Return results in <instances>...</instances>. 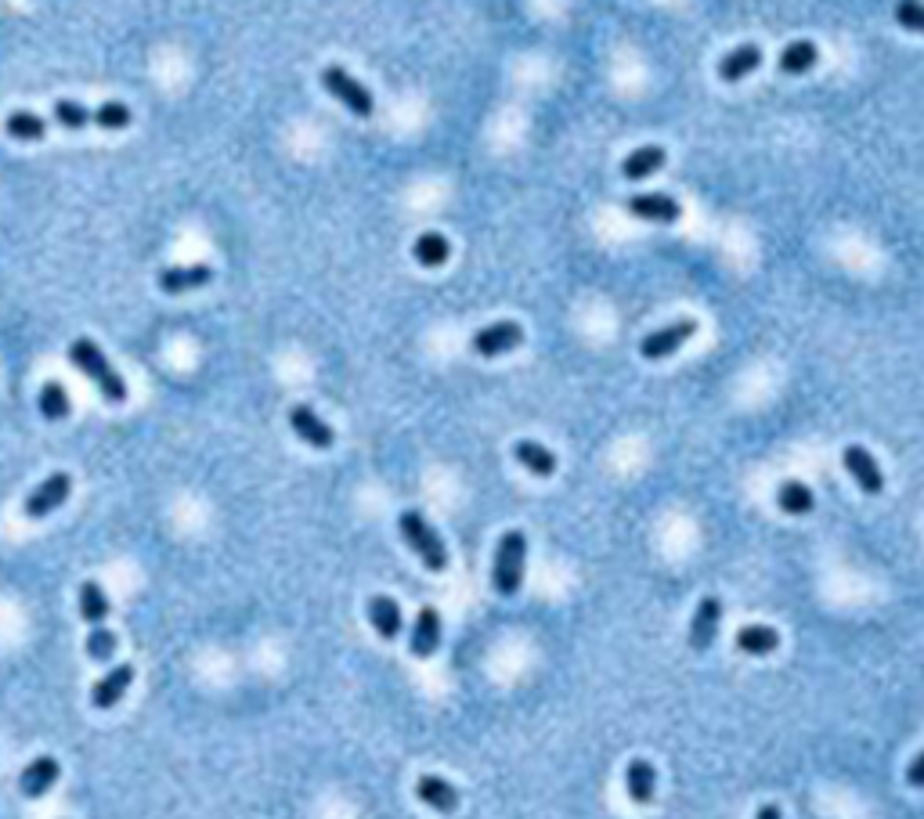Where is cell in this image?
<instances>
[{"label": "cell", "instance_id": "5bb4252c", "mask_svg": "<svg viewBox=\"0 0 924 819\" xmlns=\"http://www.w3.org/2000/svg\"><path fill=\"white\" fill-rule=\"evenodd\" d=\"M58 773H62V765H58L51 755L33 758V762H29L26 769H22V776H19L22 794H26V798H44V794L58 783Z\"/></svg>", "mask_w": 924, "mask_h": 819}, {"label": "cell", "instance_id": "836d02e7", "mask_svg": "<svg viewBox=\"0 0 924 819\" xmlns=\"http://www.w3.org/2000/svg\"><path fill=\"white\" fill-rule=\"evenodd\" d=\"M755 819H784V816H780V805H762Z\"/></svg>", "mask_w": 924, "mask_h": 819}, {"label": "cell", "instance_id": "277c9868", "mask_svg": "<svg viewBox=\"0 0 924 819\" xmlns=\"http://www.w3.org/2000/svg\"><path fill=\"white\" fill-rule=\"evenodd\" d=\"M322 87L333 94V98H340V102L347 105L354 116H361V120H369L372 112H376L369 87H361V83L354 80L347 69H340V65H329V69H325V73H322Z\"/></svg>", "mask_w": 924, "mask_h": 819}, {"label": "cell", "instance_id": "6da1fadb", "mask_svg": "<svg viewBox=\"0 0 924 819\" xmlns=\"http://www.w3.org/2000/svg\"><path fill=\"white\" fill-rule=\"evenodd\" d=\"M69 361H73L76 369L91 379L94 387H98V394H102L109 405H123V401H127V383H123L120 372L112 369L109 358H105L102 347H98L94 340L80 336V340L69 343Z\"/></svg>", "mask_w": 924, "mask_h": 819}, {"label": "cell", "instance_id": "83f0119b", "mask_svg": "<svg viewBox=\"0 0 924 819\" xmlns=\"http://www.w3.org/2000/svg\"><path fill=\"white\" fill-rule=\"evenodd\" d=\"M4 127H8L11 138H19V141H40L47 134V120H44V116H37V112H26V109L11 112Z\"/></svg>", "mask_w": 924, "mask_h": 819}, {"label": "cell", "instance_id": "4dcf8cb0", "mask_svg": "<svg viewBox=\"0 0 924 819\" xmlns=\"http://www.w3.org/2000/svg\"><path fill=\"white\" fill-rule=\"evenodd\" d=\"M94 123L102 130H123L130 127V109L123 102H105L94 109Z\"/></svg>", "mask_w": 924, "mask_h": 819}, {"label": "cell", "instance_id": "ba28073f", "mask_svg": "<svg viewBox=\"0 0 924 819\" xmlns=\"http://www.w3.org/2000/svg\"><path fill=\"white\" fill-rule=\"evenodd\" d=\"M524 343V329L517 322H495L473 336V354L481 358H502L509 350H517Z\"/></svg>", "mask_w": 924, "mask_h": 819}, {"label": "cell", "instance_id": "d6986e66", "mask_svg": "<svg viewBox=\"0 0 924 819\" xmlns=\"http://www.w3.org/2000/svg\"><path fill=\"white\" fill-rule=\"evenodd\" d=\"M737 650L740 654H751V657H766V654H773L780 646V632L773 625H744L737 632Z\"/></svg>", "mask_w": 924, "mask_h": 819}, {"label": "cell", "instance_id": "f1b7e54d", "mask_svg": "<svg viewBox=\"0 0 924 819\" xmlns=\"http://www.w3.org/2000/svg\"><path fill=\"white\" fill-rule=\"evenodd\" d=\"M55 123L65 130H84L87 123H94V112H87L80 102L62 98V102H55Z\"/></svg>", "mask_w": 924, "mask_h": 819}, {"label": "cell", "instance_id": "8992f818", "mask_svg": "<svg viewBox=\"0 0 924 819\" xmlns=\"http://www.w3.org/2000/svg\"><path fill=\"white\" fill-rule=\"evenodd\" d=\"M69 491H73V477H69V473H51L44 484H37V488L26 495V516L29 520H40V516L55 513L65 498H69Z\"/></svg>", "mask_w": 924, "mask_h": 819}, {"label": "cell", "instance_id": "7a4b0ae2", "mask_svg": "<svg viewBox=\"0 0 924 819\" xmlns=\"http://www.w3.org/2000/svg\"><path fill=\"white\" fill-rule=\"evenodd\" d=\"M524 560H527V538L524 531H506L495 549V563H491V585L499 596H517L524 585Z\"/></svg>", "mask_w": 924, "mask_h": 819}, {"label": "cell", "instance_id": "e0dca14e", "mask_svg": "<svg viewBox=\"0 0 924 819\" xmlns=\"http://www.w3.org/2000/svg\"><path fill=\"white\" fill-rule=\"evenodd\" d=\"M625 791L636 805H650L657 794V769L647 758H632L629 769H625Z\"/></svg>", "mask_w": 924, "mask_h": 819}, {"label": "cell", "instance_id": "8fae6325", "mask_svg": "<svg viewBox=\"0 0 924 819\" xmlns=\"http://www.w3.org/2000/svg\"><path fill=\"white\" fill-rule=\"evenodd\" d=\"M289 426H293V433L300 437V441L311 444V448H318V451L333 448L336 444L333 426L322 423V419H318L307 405H293V412H289Z\"/></svg>", "mask_w": 924, "mask_h": 819}, {"label": "cell", "instance_id": "9a60e30c", "mask_svg": "<svg viewBox=\"0 0 924 819\" xmlns=\"http://www.w3.org/2000/svg\"><path fill=\"white\" fill-rule=\"evenodd\" d=\"M416 798L423 801L426 809L444 812V816L459 809V791H455L448 780H441V776H419V780H416Z\"/></svg>", "mask_w": 924, "mask_h": 819}, {"label": "cell", "instance_id": "2e32d148", "mask_svg": "<svg viewBox=\"0 0 924 819\" xmlns=\"http://www.w3.org/2000/svg\"><path fill=\"white\" fill-rule=\"evenodd\" d=\"M213 278V271L206 264H188V267H170V271H163L159 275V289L167 296H181V293H192V289L206 286Z\"/></svg>", "mask_w": 924, "mask_h": 819}, {"label": "cell", "instance_id": "5b68a950", "mask_svg": "<svg viewBox=\"0 0 924 819\" xmlns=\"http://www.w3.org/2000/svg\"><path fill=\"white\" fill-rule=\"evenodd\" d=\"M690 336H697V318H683V322L675 325H665V329L650 332V336H643V343H639V354L647 361H665L672 358L675 350L683 347Z\"/></svg>", "mask_w": 924, "mask_h": 819}, {"label": "cell", "instance_id": "603a6c76", "mask_svg": "<svg viewBox=\"0 0 924 819\" xmlns=\"http://www.w3.org/2000/svg\"><path fill=\"white\" fill-rule=\"evenodd\" d=\"M513 455H517L520 466H524L527 473H535V477H553V473H556V455L546 448V444H538V441H517Z\"/></svg>", "mask_w": 924, "mask_h": 819}, {"label": "cell", "instance_id": "d4e9b609", "mask_svg": "<svg viewBox=\"0 0 924 819\" xmlns=\"http://www.w3.org/2000/svg\"><path fill=\"white\" fill-rule=\"evenodd\" d=\"M777 506L784 509L787 516H805L816 509V495L805 488L802 480H784L777 491Z\"/></svg>", "mask_w": 924, "mask_h": 819}, {"label": "cell", "instance_id": "ffe728a7", "mask_svg": "<svg viewBox=\"0 0 924 819\" xmlns=\"http://www.w3.org/2000/svg\"><path fill=\"white\" fill-rule=\"evenodd\" d=\"M369 621L376 628L379 639H398L401 635V607L390 596H372L369 599Z\"/></svg>", "mask_w": 924, "mask_h": 819}, {"label": "cell", "instance_id": "1f68e13d", "mask_svg": "<svg viewBox=\"0 0 924 819\" xmlns=\"http://www.w3.org/2000/svg\"><path fill=\"white\" fill-rule=\"evenodd\" d=\"M896 22L910 33H924V4H914V0L896 4Z\"/></svg>", "mask_w": 924, "mask_h": 819}, {"label": "cell", "instance_id": "30bf717a", "mask_svg": "<svg viewBox=\"0 0 924 819\" xmlns=\"http://www.w3.org/2000/svg\"><path fill=\"white\" fill-rule=\"evenodd\" d=\"M629 213L632 217H639V221L675 224L679 217H683V206L675 203L672 195H665V192H647V195H632Z\"/></svg>", "mask_w": 924, "mask_h": 819}, {"label": "cell", "instance_id": "f546056e", "mask_svg": "<svg viewBox=\"0 0 924 819\" xmlns=\"http://www.w3.org/2000/svg\"><path fill=\"white\" fill-rule=\"evenodd\" d=\"M116 646H120V639L109 628H91V635H87V657L91 661H112Z\"/></svg>", "mask_w": 924, "mask_h": 819}, {"label": "cell", "instance_id": "d6a6232c", "mask_svg": "<svg viewBox=\"0 0 924 819\" xmlns=\"http://www.w3.org/2000/svg\"><path fill=\"white\" fill-rule=\"evenodd\" d=\"M906 783H910V787H924V751L914 755V762L906 765Z\"/></svg>", "mask_w": 924, "mask_h": 819}, {"label": "cell", "instance_id": "ac0fdd59", "mask_svg": "<svg viewBox=\"0 0 924 819\" xmlns=\"http://www.w3.org/2000/svg\"><path fill=\"white\" fill-rule=\"evenodd\" d=\"M762 65V47L758 44H740V47H733L730 55H722V62H719V76L726 83H737V80H744V76H751Z\"/></svg>", "mask_w": 924, "mask_h": 819}, {"label": "cell", "instance_id": "9c48e42d", "mask_svg": "<svg viewBox=\"0 0 924 819\" xmlns=\"http://www.w3.org/2000/svg\"><path fill=\"white\" fill-rule=\"evenodd\" d=\"M719 625H722V599L704 596L701 603H697V610H693V621H690V646L697 654H704V650L715 643Z\"/></svg>", "mask_w": 924, "mask_h": 819}, {"label": "cell", "instance_id": "4fadbf2b", "mask_svg": "<svg viewBox=\"0 0 924 819\" xmlns=\"http://www.w3.org/2000/svg\"><path fill=\"white\" fill-rule=\"evenodd\" d=\"M130 682H134V664H120V668H112L109 675H102V679L94 682L91 704L98 711L116 708V704L123 700V693L130 690Z\"/></svg>", "mask_w": 924, "mask_h": 819}, {"label": "cell", "instance_id": "44dd1931", "mask_svg": "<svg viewBox=\"0 0 924 819\" xmlns=\"http://www.w3.org/2000/svg\"><path fill=\"white\" fill-rule=\"evenodd\" d=\"M665 148L661 145H643L636 148V152H629L625 156V163H621V174L629 177V181H647L650 174H657L661 166H665Z\"/></svg>", "mask_w": 924, "mask_h": 819}, {"label": "cell", "instance_id": "484cf974", "mask_svg": "<svg viewBox=\"0 0 924 819\" xmlns=\"http://www.w3.org/2000/svg\"><path fill=\"white\" fill-rule=\"evenodd\" d=\"M80 617L94 628H102V621L109 617V596L102 592L98 581H84L80 585Z\"/></svg>", "mask_w": 924, "mask_h": 819}, {"label": "cell", "instance_id": "52a82bcc", "mask_svg": "<svg viewBox=\"0 0 924 819\" xmlns=\"http://www.w3.org/2000/svg\"><path fill=\"white\" fill-rule=\"evenodd\" d=\"M841 462H845V470L852 473V480L860 484L863 495H881V491H885L881 466L874 462V455H870L863 444H849V448L841 451Z\"/></svg>", "mask_w": 924, "mask_h": 819}, {"label": "cell", "instance_id": "7c38bea8", "mask_svg": "<svg viewBox=\"0 0 924 819\" xmlns=\"http://www.w3.org/2000/svg\"><path fill=\"white\" fill-rule=\"evenodd\" d=\"M437 646H441V614H437V607H423L416 614V625H412L408 650H412V657L426 661V657L437 654Z\"/></svg>", "mask_w": 924, "mask_h": 819}, {"label": "cell", "instance_id": "4316f807", "mask_svg": "<svg viewBox=\"0 0 924 819\" xmlns=\"http://www.w3.org/2000/svg\"><path fill=\"white\" fill-rule=\"evenodd\" d=\"M37 405H40V415H44V419H51V423H62L65 415H69V394H65V387L58 383V379H51V383H44V387H40Z\"/></svg>", "mask_w": 924, "mask_h": 819}, {"label": "cell", "instance_id": "7402d4cb", "mask_svg": "<svg viewBox=\"0 0 924 819\" xmlns=\"http://www.w3.org/2000/svg\"><path fill=\"white\" fill-rule=\"evenodd\" d=\"M816 62H820V47H816L813 40H795V44H787L784 51H780V58H777L780 73H787V76L809 73Z\"/></svg>", "mask_w": 924, "mask_h": 819}, {"label": "cell", "instance_id": "cb8c5ba5", "mask_svg": "<svg viewBox=\"0 0 924 819\" xmlns=\"http://www.w3.org/2000/svg\"><path fill=\"white\" fill-rule=\"evenodd\" d=\"M412 257L419 260V267H441L452 257V246H448V239H444L441 231H423L416 239V246H412Z\"/></svg>", "mask_w": 924, "mask_h": 819}, {"label": "cell", "instance_id": "3957f363", "mask_svg": "<svg viewBox=\"0 0 924 819\" xmlns=\"http://www.w3.org/2000/svg\"><path fill=\"white\" fill-rule=\"evenodd\" d=\"M398 524H401V538H405L408 549L419 556V563H423L426 571L437 574L448 567V549H444L441 534L426 524V516L419 513V509H405Z\"/></svg>", "mask_w": 924, "mask_h": 819}]
</instances>
